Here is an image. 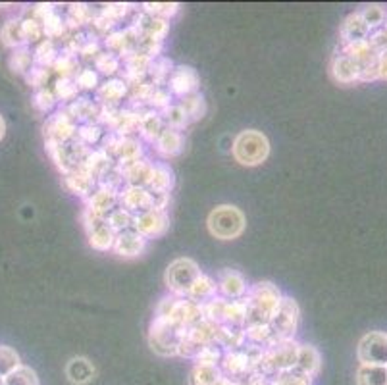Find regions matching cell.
<instances>
[{
	"mask_svg": "<svg viewBox=\"0 0 387 385\" xmlns=\"http://www.w3.org/2000/svg\"><path fill=\"white\" fill-rule=\"evenodd\" d=\"M281 293L270 281L256 284L245 301V326H266L278 312Z\"/></svg>",
	"mask_w": 387,
	"mask_h": 385,
	"instance_id": "obj_1",
	"label": "cell"
},
{
	"mask_svg": "<svg viewBox=\"0 0 387 385\" xmlns=\"http://www.w3.org/2000/svg\"><path fill=\"white\" fill-rule=\"evenodd\" d=\"M206 224H208V231L216 239L231 241L237 239L243 234V229H245V216H243V212L237 206L222 204V206H216L210 212Z\"/></svg>",
	"mask_w": 387,
	"mask_h": 385,
	"instance_id": "obj_2",
	"label": "cell"
},
{
	"mask_svg": "<svg viewBox=\"0 0 387 385\" xmlns=\"http://www.w3.org/2000/svg\"><path fill=\"white\" fill-rule=\"evenodd\" d=\"M270 154V143L266 135L256 129L241 131L233 141V156L243 166L262 164Z\"/></svg>",
	"mask_w": 387,
	"mask_h": 385,
	"instance_id": "obj_3",
	"label": "cell"
},
{
	"mask_svg": "<svg viewBox=\"0 0 387 385\" xmlns=\"http://www.w3.org/2000/svg\"><path fill=\"white\" fill-rule=\"evenodd\" d=\"M185 329L176 326L170 320H162V318H156L151 326V347H153L154 353L162 354V356H174V354L179 353V343H181V337H184Z\"/></svg>",
	"mask_w": 387,
	"mask_h": 385,
	"instance_id": "obj_4",
	"label": "cell"
},
{
	"mask_svg": "<svg viewBox=\"0 0 387 385\" xmlns=\"http://www.w3.org/2000/svg\"><path fill=\"white\" fill-rule=\"evenodd\" d=\"M198 276H201V270L195 260L178 259L174 260L166 270V285L176 297L189 295L191 287L197 281Z\"/></svg>",
	"mask_w": 387,
	"mask_h": 385,
	"instance_id": "obj_5",
	"label": "cell"
},
{
	"mask_svg": "<svg viewBox=\"0 0 387 385\" xmlns=\"http://www.w3.org/2000/svg\"><path fill=\"white\" fill-rule=\"evenodd\" d=\"M270 329H272V343L289 341L298 326V306L293 299L283 297L279 303L278 312L270 320Z\"/></svg>",
	"mask_w": 387,
	"mask_h": 385,
	"instance_id": "obj_6",
	"label": "cell"
},
{
	"mask_svg": "<svg viewBox=\"0 0 387 385\" xmlns=\"http://www.w3.org/2000/svg\"><path fill=\"white\" fill-rule=\"evenodd\" d=\"M358 360L364 366H387V334L370 331L358 341Z\"/></svg>",
	"mask_w": 387,
	"mask_h": 385,
	"instance_id": "obj_7",
	"label": "cell"
},
{
	"mask_svg": "<svg viewBox=\"0 0 387 385\" xmlns=\"http://www.w3.org/2000/svg\"><path fill=\"white\" fill-rule=\"evenodd\" d=\"M131 228L145 239L146 237H156V235L164 234L166 228H168V218H166L164 210H149V212L135 216Z\"/></svg>",
	"mask_w": 387,
	"mask_h": 385,
	"instance_id": "obj_8",
	"label": "cell"
},
{
	"mask_svg": "<svg viewBox=\"0 0 387 385\" xmlns=\"http://www.w3.org/2000/svg\"><path fill=\"white\" fill-rule=\"evenodd\" d=\"M170 89L179 96L195 95L198 89L197 71L189 66H179L176 70H171Z\"/></svg>",
	"mask_w": 387,
	"mask_h": 385,
	"instance_id": "obj_9",
	"label": "cell"
},
{
	"mask_svg": "<svg viewBox=\"0 0 387 385\" xmlns=\"http://www.w3.org/2000/svg\"><path fill=\"white\" fill-rule=\"evenodd\" d=\"M45 133L49 135V141L51 143H56V145H64L66 141L76 135V124H74V118L70 114H56L52 116L51 121L45 126Z\"/></svg>",
	"mask_w": 387,
	"mask_h": 385,
	"instance_id": "obj_10",
	"label": "cell"
},
{
	"mask_svg": "<svg viewBox=\"0 0 387 385\" xmlns=\"http://www.w3.org/2000/svg\"><path fill=\"white\" fill-rule=\"evenodd\" d=\"M145 237H141L137 231L127 229V231H121V234L116 235L114 246H112V249H114L120 256L131 259V256H139V254L145 251Z\"/></svg>",
	"mask_w": 387,
	"mask_h": 385,
	"instance_id": "obj_11",
	"label": "cell"
},
{
	"mask_svg": "<svg viewBox=\"0 0 387 385\" xmlns=\"http://www.w3.org/2000/svg\"><path fill=\"white\" fill-rule=\"evenodd\" d=\"M218 291L222 293L226 299H231V301H239V299L247 293V284L239 271L226 270L222 271V276L218 279Z\"/></svg>",
	"mask_w": 387,
	"mask_h": 385,
	"instance_id": "obj_12",
	"label": "cell"
},
{
	"mask_svg": "<svg viewBox=\"0 0 387 385\" xmlns=\"http://www.w3.org/2000/svg\"><path fill=\"white\" fill-rule=\"evenodd\" d=\"M121 202H124V206H126L124 210H127V212L139 210L141 214H143V212L153 210V193L146 191L145 187H129V189L121 195Z\"/></svg>",
	"mask_w": 387,
	"mask_h": 385,
	"instance_id": "obj_13",
	"label": "cell"
},
{
	"mask_svg": "<svg viewBox=\"0 0 387 385\" xmlns=\"http://www.w3.org/2000/svg\"><path fill=\"white\" fill-rule=\"evenodd\" d=\"M66 376L70 379L71 384L76 385H85L89 384L91 379L95 378V366L89 359L85 356H76L68 362L66 366Z\"/></svg>",
	"mask_w": 387,
	"mask_h": 385,
	"instance_id": "obj_14",
	"label": "cell"
},
{
	"mask_svg": "<svg viewBox=\"0 0 387 385\" xmlns=\"http://www.w3.org/2000/svg\"><path fill=\"white\" fill-rule=\"evenodd\" d=\"M341 37L345 44L358 43V41H366L370 37V27L364 24L361 12L351 14L349 18L345 19L341 27Z\"/></svg>",
	"mask_w": 387,
	"mask_h": 385,
	"instance_id": "obj_15",
	"label": "cell"
},
{
	"mask_svg": "<svg viewBox=\"0 0 387 385\" xmlns=\"http://www.w3.org/2000/svg\"><path fill=\"white\" fill-rule=\"evenodd\" d=\"M295 370L305 378H311L320 370V354L311 345H301L297 353V362H295Z\"/></svg>",
	"mask_w": 387,
	"mask_h": 385,
	"instance_id": "obj_16",
	"label": "cell"
},
{
	"mask_svg": "<svg viewBox=\"0 0 387 385\" xmlns=\"http://www.w3.org/2000/svg\"><path fill=\"white\" fill-rule=\"evenodd\" d=\"M333 77L341 83H353L356 79H361V66L356 60H353L347 54H339L333 60Z\"/></svg>",
	"mask_w": 387,
	"mask_h": 385,
	"instance_id": "obj_17",
	"label": "cell"
},
{
	"mask_svg": "<svg viewBox=\"0 0 387 385\" xmlns=\"http://www.w3.org/2000/svg\"><path fill=\"white\" fill-rule=\"evenodd\" d=\"M116 202H118V196L112 189L96 191L89 199V212L99 218H104L116 209Z\"/></svg>",
	"mask_w": 387,
	"mask_h": 385,
	"instance_id": "obj_18",
	"label": "cell"
},
{
	"mask_svg": "<svg viewBox=\"0 0 387 385\" xmlns=\"http://www.w3.org/2000/svg\"><path fill=\"white\" fill-rule=\"evenodd\" d=\"M216 291H218V285L212 281V279L208 278V276H198V279L193 284V287H191L189 295H187V299H191V301H195V303H208L210 299L216 297Z\"/></svg>",
	"mask_w": 387,
	"mask_h": 385,
	"instance_id": "obj_19",
	"label": "cell"
},
{
	"mask_svg": "<svg viewBox=\"0 0 387 385\" xmlns=\"http://www.w3.org/2000/svg\"><path fill=\"white\" fill-rule=\"evenodd\" d=\"M156 146L164 156H176L184 149V139H181L179 131L168 127V129H162V133L156 137Z\"/></svg>",
	"mask_w": 387,
	"mask_h": 385,
	"instance_id": "obj_20",
	"label": "cell"
},
{
	"mask_svg": "<svg viewBox=\"0 0 387 385\" xmlns=\"http://www.w3.org/2000/svg\"><path fill=\"white\" fill-rule=\"evenodd\" d=\"M153 171V166L139 160V162H135V164H131L129 168H126L127 184H129V187H145V185L151 184Z\"/></svg>",
	"mask_w": 387,
	"mask_h": 385,
	"instance_id": "obj_21",
	"label": "cell"
},
{
	"mask_svg": "<svg viewBox=\"0 0 387 385\" xmlns=\"http://www.w3.org/2000/svg\"><path fill=\"white\" fill-rule=\"evenodd\" d=\"M114 239L116 234L112 231L106 221H101V224H96L93 226V231L89 234V243L91 246H95L99 251H109L114 246Z\"/></svg>",
	"mask_w": 387,
	"mask_h": 385,
	"instance_id": "obj_22",
	"label": "cell"
},
{
	"mask_svg": "<svg viewBox=\"0 0 387 385\" xmlns=\"http://www.w3.org/2000/svg\"><path fill=\"white\" fill-rule=\"evenodd\" d=\"M356 385H387V366H364L356 372Z\"/></svg>",
	"mask_w": 387,
	"mask_h": 385,
	"instance_id": "obj_23",
	"label": "cell"
},
{
	"mask_svg": "<svg viewBox=\"0 0 387 385\" xmlns=\"http://www.w3.org/2000/svg\"><path fill=\"white\" fill-rule=\"evenodd\" d=\"M254 366V362L248 359L247 353H229L223 359V368L229 376H241Z\"/></svg>",
	"mask_w": 387,
	"mask_h": 385,
	"instance_id": "obj_24",
	"label": "cell"
},
{
	"mask_svg": "<svg viewBox=\"0 0 387 385\" xmlns=\"http://www.w3.org/2000/svg\"><path fill=\"white\" fill-rule=\"evenodd\" d=\"M222 379L216 366H204V364H197L193 368L189 378V385H216Z\"/></svg>",
	"mask_w": 387,
	"mask_h": 385,
	"instance_id": "obj_25",
	"label": "cell"
},
{
	"mask_svg": "<svg viewBox=\"0 0 387 385\" xmlns=\"http://www.w3.org/2000/svg\"><path fill=\"white\" fill-rule=\"evenodd\" d=\"M226 306H228V301H223V299H210L208 303L203 304V316L204 320L210 324H214V326H220L223 322V318H226Z\"/></svg>",
	"mask_w": 387,
	"mask_h": 385,
	"instance_id": "obj_26",
	"label": "cell"
},
{
	"mask_svg": "<svg viewBox=\"0 0 387 385\" xmlns=\"http://www.w3.org/2000/svg\"><path fill=\"white\" fill-rule=\"evenodd\" d=\"M0 35H2V41H4V44H8V46H16V49H18V46L27 43L26 33H24V24L16 21V19L8 21Z\"/></svg>",
	"mask_w": 387,
	"mask_h": 385,
	"instance_id": "obj_27",
	"label": "cell"
},
{
	"mask_svg": "<svg viewBox=\"0 0 387 385\" xmlns=\"http://www.w3.org/2000/svg\"><path fill=\"white\" fill-rule=\"evenodd\" d=\"M171 185H174V176H171V171L168 170L166 166L154 168L153 179H151V184H149V187L153 189V193L168 195V191L171 189Z\"/></svg>",
	"mask_w": 387,
	"mask_h": 385,
	"instance_id": "obj_28",
	"label": "cell"
},
{
	"mask_svg": "<svg viewBox=\"0 0 387 385\" xmlns=\"http://www.w3.org/2000/svg\"><path fill=\"white\" fill-rule=\"evenodd\" d=\"M139 129L146 139H156L162 133V129H164L162 127V118L156 112H149V114L141 116Z\"/></svg>",
	"mask_w": 387,
	"mask_h": 385,
	"instance_id": "obj_29",
	"label": "cell"
},
{
	"mask_svg": "<svg viewBox=\"0 0 387 385\" xmlns=\"http://www.w3.org/2000/svg\"><path fill=\"white\" fill-rule=\"evenodd\" d=\"M68 185L76 195H89L93 189V177L87 171H71L68 176Z\"/></svg>",
	"mask_w": 387,
	"mask_h": 385,
	"instance_id": "obj_30",
	"label": "cell"
},
{
	"mask_svg": "<svg viewBox=\"0 0 387 385\" xmlns=\"http://www.w3.org/2000/svg\"><path fill=\"white\" fill-rule=\"evenodd\" d=\"M106 224H109L112 231H127V229L134 226V218L131 214L124 209H114L106 216Z\"/></svg>",
	"mask_w": 387,
	"mask_h": 385,
	"instance_id": "obj_31",
	"label": "cell"
},
{
	"mask_svg": "<svg viewBox=\"0 0 387 385\" xmlns=\"http://www.w3.org/2000/svg\"><path fill=\"white\" fill-rule=\"evenodd\" d=\"M4 381L6 385H39L37 374L27 366H18L12 374H8Z\"/></svg>",
	"mask_w": 387,
	"mask_h": 385,
	"instance_id": "obj_32",
	"label": "cell"
},
{
	"mask_svg": "<svg viewBox=\"0 0 387 385\" xmlns=\"http://www.w3.org/2000/svg\"><path fill=\"white\" fill-rule=\"evenodd\" d=\"M166 114V121H168V126H170V129H184L187 124H189V116H187V112L184 110V106L181 104H176V106H168L164 110Z\"/></svg>",
	"mask_w": 387,
	"mask_h": 385,
	"instance_id": "obj_33",
	"label": "cell"
},
{
	"mask_svg": "<svg viewBox=\"0 0 387 385\" xmlns=\"http://www.w3.org/2000/svg\"><path fill=\"white\" fill-rule=\"evenodd\" d=\"M361 16H362V19H364V24L370 27V31H372V29H380V27H383V21H386V12H383V8L378 6V4L364 6Z\"/></svg>",
	"mask_w": 387,
	"mask_h": 385,
	"instance_id": "obj_34",
	"label": "cell"
},
{
	"mask_svg": "<svg viewBox=\"0 0 387 385\" xmlns=\"http://www.w3.org/2000/svg\"><path fill=\"white\" fill-rule=\"evenodd\" d=\"M126 95V83L124 81H109L99 89V99L104 102H118Z\"/></svg>",
	"mask_w": 387,
	"mask_h": 385,
	"instance_id": "obj_35",
	"label": "cell"
},
{
	"mask_svg": "<svg viewBox=\"0 0 387 385\" xmlns=\"http://www.w3.org/2000/svg\"><path fill=\"white\" fill-rule=\"evenodd\" d=\"M18 366H21L18 353L10 347H0V376L6 378L8 374H12Z\"/></svg>",
	"mask_w": 387,
	"mask_h": 385,
	"instance_id": "obj_36",
	"label": "cell"
},
{
	"mask_svg": "<svg viewBox=\"0 0 387 385\" xmlns=\"http://www.w3.org/2000/svg\"><path fill=\"white\" fill-rule=\"evenodd\" d=\"M184 110L187 112V116H189V120H198V118H203L204 114V99L201 95H189L185 96L184 101Z\"/></svg>",
	"mask_w": 387,
	"mask_h": 385,
	"instance_id": "obj_37",
	"label": "cell"
},
{
	"mask_svg": "<svg viewBox=\"0 0 387 385\" xmlns=\"http://www.w3.org/2000/svg\"><path fill=\"white\" fill-rule=\"evenodd\" d=\"M222 359V353H220V349H216L212 343L203 347L197 353L195 360H197V364H204V366H216L218 360Z\"/></svg>",
	"mask_w": 387,
	"mask_h": 385,
	"instance_id": "obj_38",
	"label": "cell"
},
{
	"mask_svg": "<svg viewBox=\"0 0 387 385\" xmlns=\"http://www.w3.org/2000/svg\"><path fill=\"white\" fill-rule=\"evenodd\" d=\"M10 66H12L14 71H19V74L27 71L31 66V52L27 49H16V52L10 58Z\"/></svg>",
	"mask_w": 387,
	"mask_h": 385,
	"instance_id": "obj_39",
	"label": "cell"
},
{
	"mask_svg": "<svg viewBox=\"0 0 387 385\" xmlns=\"http://www.w3.org/2000/svg\"><path fill=\"white\" fill-rule=\"evenodd\" d=\"M96 114V106L93 102H89L87 99H81V101H77L70 110L71 118H79V120H89L93 116Z\"/></svg>",
	"mask_w": 387,
	"mask_h": 385,
	"instance_id": "obj_40",
	"label": "cell"
},
{
	"mask_svg": "<svg viewBox=\"0 0 387 385\" xmlns=\"http://www.w3.org/2000/svg\"><path fill=\"white\" fill-rule=\"evenodd\" d=\"M96 68L102 71V74H114L118 68H120V60L116 54L112 52H101L99 56H96Z\"/></svg>",
	"mask_w": 387,
	"mask_h": 385,
	"instance_id": "obj_41",
	"label": "cell"
},
{
	"mask_svg": "<svg viewBox=\"0 0 387 385\" xmlns=\"http://www.w3.org/2000/svg\"><path fill=\"white\" fill-rule=\"evenodd\" d=\"M178 4H145V12L151 18H159L166 21V18H170L178 12Z\"/></svg>",
	"mask_w": 387,
	"mask_h": 385,
	"instance_id": "obj_42",
	"label": "cell"
},
{
	"mask_svg": "<svg viewBox=\"0 0 387 385\" xmlns=\"http://www.w3.org/2000/svg\"><path fill=\"white\" fill-rule=\"evenodd\" d=\"M43 31L46 33V35H51V37H54V35H60V33L64 31V26H62V18L60 16H56V14L49 12L45 16V19H43Z\"/></svg>",
	"mask_w": 387,
	"mask_h": 385,
	"instance_id": "obj_43",
	"label": "cell"
},
{
	"mask_svg": "<svg viewBox=\"0 0 387 385\" xmlns=\"http://www.w3.org/2000/svg\"><path fill=\"white\" fill-rule=\"evenodd\" d=\"M37 56H35V60H37L39 64H51L52 60H54V54H56V51H54V44L51 43V41H45V43L41 44L37 49V52H35Z\"/></svg>",
	"mask_w": 387,
	"mask_h": 385,
	"instance_id": "obj_44",
	"label": "cell"
},
{
	"mask_svg": "<svg viewBox=\"0 0 387 385\" xmlns=\"http://www.w3.org/2000/svg\"><path fill=\"white\" fill-rule=\"evenodd\" d=\"M101 135H102L101 127L93 126V124H87V126H83L81 129H79V137H81L85 143H89V145L96 143Z\"/></svg>",
	"mask_w": 387,
	"mask_h": 385,
	"instance_id": "obj_45",
	"label": "cell"
},
{
	"mask_svg": "<svg viewBox=\"0 0 387 385\" xmlns=\"http://www.w3.org/2000/svg\"><path fill=\"white\" fill-rule=\"evenodd\" d=\"M35 99H37V106L41 108V110H45V112L56 104V96L52 95L51 91H46V89H41Z\"/></svg>",
	"mask_w": 387,
	"mask_h": 385,
	"instance_id": "obj_46",
	"label": "cell"
},
{
	"mask_svg": "<svg viewBox=\"0 0 387 385\" xmlns=\"http://www.w3.org/2000/svg\"><path fill=\"white\" fill-rule=\"evenodd\" d=\"M21 24H24V33H26L27 41H37V39H41L43 27L39 26L35 19H26V21H21Z\"/></svg>",
	"mask_w": 387,
	"mask_h": 385,
	"instance_id": "obj_47",
	"label": "cell"
},
{
	"mask_svg": "<svg viewBox=\"0 0 387 385\" xmlns=\"http://www.w3.org/2000/svg\"><path fill=\"white\" fill-rule=\"evenodd\" d=\"M56 93L58 96H62V99H71V96L77 93V85L70 83L68 79H60L56 83Z\"/></svg>",
	"mask_w": 387,
	"mask_h": 385,
	"instance_id": "obj_48",
	"label": "cell"
},
{
	"mask_svg": "<svg viewBox=\"0 0 387 385\" xmlns=\"http://www.w3.org/2000/svg\"><path fill=\"white\" fill-rule=\"evenodd\" d=\"M77 85L83 89H93L96 85V74L93 70H83L77 76Z\"/></svg>",
	"mask_w": 387,
	"mask_h": 385,
	"instance_id": "obj_49",
	"label": "cell"
},
{
	"mask_svg": "<svg viewBox=\"0 0 387 385\" xmlns=\"http://www.w3.org/2000/svg\"><path fill=\"white\" fill-rule=\"evenodd\" d=\"M276 385H308V379L305 376H301V374H286V376L279 378Z\"/></svg>",
	"mask_w": 387,
	"mask_h": 385,
	"instance_id": "obj_50",
	"label": "cell"
},
{
	"mask_svg": "<svg viewBox=\"0 0 387 385\" xmlns=\"http://www.w3.org/2000/svg\"><path fill=\"white\" fill-rule=\"evenodd\" d=\"M378 79H387V49L381 51L378 58Z\"/></svg>",
	"mask_w": 387,
	"mask_h": 385,
	"instance_id": "obj_51",
	"label": "cell"
},
{
	"mask_svg": "<svg viewBox=\"0 0 387 385\" xmlns=\"http://www.w3.org/2000/svg\"><path fill=\"white\" fill-rule=\"evenodd\" d=\"M168 101H170V95H168L166 91H160V89H156V91H154L153 104H156V106L168 108Z\"/></svg>",
	"mask_w": 387,
	"mask_h": 385,
	"instance_id": "obj_52",
	"label": "cell"
},
{
	"mask_svg": "<svg viewBox=\"0 0 387 385\" xmlns=\"http://www.w3.org/2000/svg\"><path fill=\"white\" fill-rule=\"evenodd\" d=\"M4 131H6V126H4V120H2V116H0V139L4 137Z\"/></svg>",
	"mask_w": 387,
	"mask_h": 385,
	"instance_id": "obj_53",
	"label": "cell"
},
{
	"mask_svg": "<svg viewBox=\"0 0 387 385\" xmlns=\"http://www.w3.org/2000/svg\"><path fill=\"white\" fill-rule=\"evenodd\" d=\"M216 385H235V384H231V381H229V379L222 378V379H220V381H218Z\"/></svg>",
	"mask_w": 387,
	"mask_h": 385,
	"instance_id": "obj_54",
	"label": "cell"
},
{
	"mask_svg": "<svg viewBox=\"0 0 387 385\" xmlns=\"http://www.w3.org/2000/svg\"><path fill=\"white\" fill-rule=\"evenodd\" d=\"M0 385H6V381H4V378L0 376Z\"/></svg>",
	"mask_w": 387,
	"mask_h": 385,
	"instance_id": "obj_55",
	"label": "cell"
},
{
	"mask_svg": "<svg viewBox=\"0 0 387 385\" xmlns=\"http://www.w3.org/2000/svg\"><path fill=\"white\" fill-rule=\"evenodd\" d=\"M383 27H386V31H387V24H386V26H383Z\"/></svg>",
	"mask_w": 387,
	"mask_h": 385,
	"instance_id": "obj_56",
	"label": "cell"
}]
</instances>
